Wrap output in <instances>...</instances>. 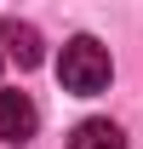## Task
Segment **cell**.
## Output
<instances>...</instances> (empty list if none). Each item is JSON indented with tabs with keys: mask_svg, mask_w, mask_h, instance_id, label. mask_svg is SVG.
Segmentation results:
<instances>
[{
	"mask_svg": "<svg viewBox=\"0 0 143 149\" xmlns=\"http://www.w3.org/2000/svg\"><path fill=\"white\" fill-rule=\"evenodd\" d=\"M57 74H63V86L69 92H80V97H92V92H103L109 86V52L97 46L92 35H74L69 46H63V57H57Z\"/></svg>",
	"mask_w": 143,
	"mask_h": 149,
	"instance_id": "cell-1",
	"label": "cell"
},
{
	"mask_svg": "<svg viewBox=\"0 0 143 149\" xmlns=\"http://www.w3.org/2000/svg\"><path fill=\"white\" fill-rule=\"evenodd\" d=\"M0 46L17 57L23 69H35L40 57H46V46H40V29H35V23H17V17H6V23H0Z\"/></svg>",
	"mask_w": 143,
	"mask_h": 149,
	"instance_id": "cell-3",
	"label": "cell"
},
{
	"mask_svg": "<svg viewBox=\"0 0 143 149\" xmlns=\"http://www.w3.org/2000/svg\"><path fill=\"white\" fill-rule=\"evenodd\" d=\"M69 149H126V132L115 120H80L69 132Z\"/></svg>",
	"mask_w": 143,
	"mask_h": 149,
	"instance_id": "cell-4",
	"label": "cell"
},
{
	"mask_svg": "<svg viewBox=\"0 0 143 149\" xmlns=\"http://www.w3.org/2000/svg\"><path fill=\"white\" fill-rule=\"evenodd\" d=\"M40 126V109L29 92H0V138L6 143H29Z\"/></svg>",
	"mask_w": 143,
	"mask_h": 149,
	"instance_id": "cell-2",
	"label": "cell"
}]
</instances>
